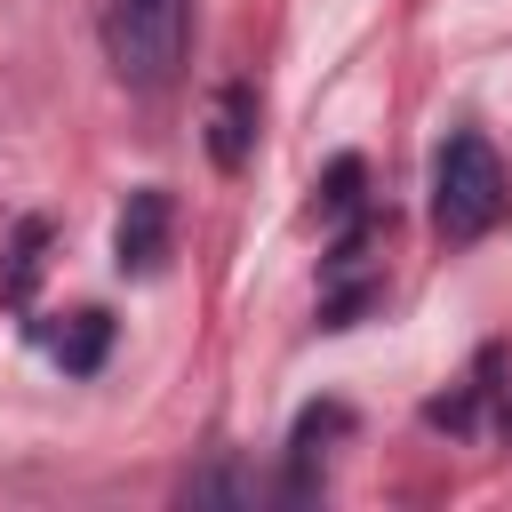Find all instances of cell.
Instances as JSON below:
<instances>
[{
  "mask_svg": "<svg viewBox=\"0 0 512 512\" xmlns=\"http://www.w3.org/2000/svg\"><path fill=\"white\" fill-rule=\"evenodd\" d=\"M168 240H176V200L160 184H136L128 208H120V224H112V264L144 280V272L168 264Z\"/></svg>",
  "mask_w": 512,
  "mask_h": 512,
  "instance_id": "cell-3",
  "label": "cell"
},
{
  "mask_svg": "<svg viewBox=\"0 0 512 512\" xmlns=\"http://www.w3.org/2000/svg\"><path fill=\"white\" fill-rule=\"evenodd\" d=\"M184 496H256V472H224V464H216V472H192Z\"/></svg>",
  "mask_w": 512,
  "mask_h": 512,
  "instance_id": "cell-9",
  "label": "cell"
},
{
  "mask_svg": "<svg viewBox=\"0 0 512 512\" xmlns=\"http://www.w3.org/2000/svg\"><path fill=\"white\" fill-rule=\"evenodd\" d=\"M192 40V0H104V56L128 88H168Z\"/></svg>",
  "mask_w": 512,
  "mask_h": 512,
  "instance_id": "cell-2",
  "label": "cell"
},
{
  "mask_svg": "<svg viewBox=\"0 0 512 512\" xmlns=\"http://www.w3.org/2000/svg\"><path fill=\"white\" fill-rule=\"evenodd\" d=\"M256 152V80H224L216 88V112H208V160L224 176H240Z\"/></svg>",
  "mask_w": 512,
  "mask_h": 512,
  "instance_id": "cell-4",
  "label": "cell"
},
{
  "mask_svg": "<svg viewBox=\"0 0 512 512\" xmlns=\"http://www.w3.org/2000/svg\"><path fill=\"white\" fill-rule=\"evenodd\" d=\"M104 352H112V312H96V304H88V312H72V320H64V336H56V368H64V376H96V368H104Z\"/></svg>",
  "mask_w": 512,
  "mask_h": 512,
  "instance_id": "cell-6",
  "label": "cell"
},
{
  "mask_svg": "<svg viewBox=\"0 0 512 512\" xmlns=\"http://www.w3.org/2000/svg\"><path fill=\"white\" fill-rule=\"evenodd\" d=\"M336 432H352V408H344V400H320V408L296 416V496L312 488V456H320V440H336Z\"/></svg>",
  "mask_w": 512,
  "mask_h": 512,
  "instance_id": "cell-8",
  "label": "cell"
},
{
  "mask_svg": "<svg viewBox=\"0 0 512 512\" xmlns=\"http://www.w3.org/2000/svg\"><path fill=\"white\" fill-rule=\"evenodd\" d=\"M320 216H328V224H360V216H368V160H360V152H336V160L320 168Z\"/></svg>",
  "mask_w": 512,
  "mask_h": 512,
  "instance_id": "cell-5",
  "label": "cell"
},
{
  "mask_svg": "<svg viewBox=\"0 0 512 512\" xmlns=\"http://www.w3.org/2000/svg\"><path fill=\"white\" fill-rule=\"evenodd\" d=\"M40 248H48V216H24V224H16V248H8V272H0V296H8V304H32Z\"/></svg>",
  "mask_w": 512,
  "mask_h": 512,
  "instance_id": "cell-7",
  "label": "cell"
},
{
  "mask_svg": "<svg viewBox=\"0 0 512 512\" xmlns=\"http://www.w3.org/2000/svg\"><path fill=\"white\" fill-rule=\"evenodd\" d=\"M504 200H512V184H504L496 144H488L480 128H456V136L432 152V224H440V240H480V232H496Z\"/></svg>",
  "mask_w": 512,
  "mask_h": 512,
  "instance_id": "cell-1",
  "label": "cell"
}]
</instances>
